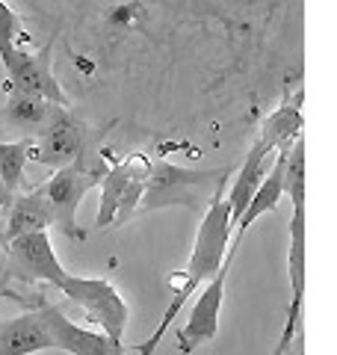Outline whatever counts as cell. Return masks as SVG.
<instances>
[{
  "label": "cell",
  "instance_id": "cell-1",
  "mask_svg": "<svg viewBox=\"0 0 337 355\" xmlns=\"http://www.w3.org/2000/svg\"><path fill=\"white\" fill-rule=\"evenodd\" d=\"M231 231H234V225H231L228 202L219 196V198H213L210 207L201 214V225H198V234H196L193 254H189V263H187V270L181 272V279L172 282L175 299L163 311V320L157 323L154 335L145 340V343H137V352L139 355H154L157 352L163 335L168 331V326H172V320L181 314V308L187 305V299L222 270L225 254H228V243H231Z\"/></svg>",
  "mask_w": 337,
  "mask_h": 355
},
{
  "label": "cell",
  "instance_id": "cell-2",
  "mask_svg": "<svg viewBox=\"0 0 337 355\" xmlns=\"http://www.w3.org/2000/svg\"><path fill=\"white\" fill-rule=\"evenodd\" d=\"M231 169H184L166 160H148L145 193L137 214H151L163 207H184L189 214H205L213 198L228 187Z\"/></svg>",
  "mask_w": 337,
  "mask_h": 355
},
{
  "label": "cell",
  "instance_id": "cell-3",
  "mask_svg": "<svg viewBox=\"0 0 337 355\" xmlns=\"http://www.w3.org/2000/svg\"><path fill=\"white\" fill-rule=\"evenodd\" d=\"M104 172H107L104 163L80 160V163L65 166V169H56L48 181L39 184V193L44 196V202H48V207H51L53 225L74 243L86 240V231L77 225V207H80L83 196L92 190V187L101 184Z\"/></svg>",
  "mask_w": 337,
  "mask_h": 355
},
{
  "label": "cell",
  "instance_id": "cell-4",
  "mask_svg": "<svg viewBox=\"0 0 337 355\" xmlns=\"http://www.w3.org/2000/svg\"><path fill=\"white\" fill-rule=\"evenodd\" d=\"M62 291V296L74 302L77 308H83V314L101 326V331L121 343L125 340V329H128V305L119 296V291L112 287L107 279H83V275H65L62 284L56 287Z\"/></svg>",
  "mask_w": 337,
  "mask_h": 355
},
{
  "label": "cell",
  "instance_id": "cell-5",
  "mask_svg": "<svg viewBox=\"0 0 337 355\" xmlns=\"http://www.w3.org/2000/svg\"><path fill=\"white\" fill-rule=\"evenodd\" d=\"M51 57H53V42L42 44L39 51H27V48H15V53L3 62L6 69V80L3 89L6 92H24V95H36L51 101L53 107L69 110L71 101L62 92V86L56 83L53 69H51Z\"/></svg>",
  "mask_w": 337,
  "mask_h": 355
},
{
  "label": "cell",
  "instance_id": "cell-6",
  "mask_svg": "<svg viewBox=\"0 0 337 355\" xmlns=\"http://www.w3.org/2000/svg\"><path fill=\"white\" fill-rule=\"evenodd\" d=\"M86 146H89L86 121L77 119L71 110H60L51 125L30 139V160H36L39 166H51L56 172L71 163L86 160Z\"/></svg>",
  "mask_w": 337,
  "mask_h": 355
},
{
  "label": "cell",
  "instance_id": "cell-7",
  "mask_svg": "<svg viewBox=\"0 0 337 355\" xmlns=\"http://www.w3.org/2000/svg\"><path fill=\"white\" fill-rule=\"evenodd\" d=\"M3 272L9 279L27 282V284H51L60 287L62 279L69 272L62 270L60 258L51 246L48 231H39V234H21L15 240L6 243V263Z\"/></svg>",
  "mask_w": 337,
  "mask_h": 355
},
{
  "label": "cell",
  "instance_id": "cell-8",
  "mask_svg": "<svg viewBox=\"0 0 337 355\" xmlns=\"http://www.w3.org/2000/svg\"><path fill=\"white\" fill-rule=\"evenodd\" d=\"M231 263L234 258L225 254V263L222 270L213 275L210 282L201 284V293L196 299L193 311H189V320L184 329L175 331L178 338V349L184 355L193 352L198 343H207V340H216L219 335V311H222V299H225V282H228V272H231Z\"/></svg>",
  "mask_w": 337,
  "mask_h": 355
},
{
  "label": "cell",
  "instance_id": "cell-9",
  "mask_svg": "<svg viewBox=\"0 0 337 355\" xmlns=\"http://www.w3.org/2000/svg\"><path fill=\"white\" fill-rule=\"evenodd\" d=\"M36 314L42 320V326L48 329L53 349H62L71 355H125V343L110 340L104 331H89L83 326L71 323V320L62 314L60 305H51V302H44V299H39Z\"/></svg>",
  "mask_w": 337,
  "mask_h": 355
},
{
  "label": "cell",
  "instance_id": "cell-10",
  "mask_svg": "<svg viewBox=\"0 0 337 355\" xmlns=\"http://www.w3.org/2000/svg\"><path fill=\"white\" fill-rule=\"evenodd\" d=\"M287 270H290V308L284 320V331L273 355H287L290 343L299 335L302 323V302H305V198L293 202V216H290V254H287Z\"/></svg>",
  "mask_w": 337,
  "mask_h": 355
},
{
  "label": "cell",
  "instance_id": "cell-11",
  "mask_svg": "<svg viewBox=\"0 0 337 355\" xmlns=\"http://www.w3.org/2000/svg\"><path fill=\"white\" fill-rule=\"evenodd\" d=\"M302 98H305V89H296L290 98L281 101V107H275L273 113L263 119L261 130H257V142L269 151V154H287L293 148V142L302 137Z\"/></svg>",
  "mask_w": 337,
  "mask_h": 355
},
{
  "label": "cell",
  "instance_id": "cell-12",
  "mask_svg": "<svg viewBox=\"0 0 337 355\" xmlns=\"http://www.w3.org/2000/svg\"><path fill=\"white\" fill-rule=\"evenodd\" d=\"M44 349H53V340L42 326L36 308L0 323V355H33Z\"/></svg>",
  "mask_w": 337,
  "mask_h": 355
},
{
  "label": "cell",
  "instance_id": "cell-13",
  "mask_svg": "<svg viewBox=\"0 0 337 355\" xmlns=\"http://www.w3.org/2000/svg\"><path fill=\"white\" fill-rule=\"evenodd\" d=\"M273 160H275V154H269L261 142L254 139L249 154H245V160H243V169L237 172V178H234V187H231L228 198H225V202H228V214H231V225H237L243 210L249 207L252 196L257 193V187H261V181L266 178Z\"/></svg>",
  "mask_w": 337,
  "mask_h": 355
},
{
  "label": "cell",
  "instance_id": "cell-14",
  "mask_svg": "<svg viewBox=\"0 0 337 355\" xmlns=\"http://www.w3.org/2000/svg\"><path fill=\"white\" fill-rule=\"evenodd\" d=\"M62 107H53L51 101L36 95H24V92H9L6 107L0 110V125L21 130L27 139H33L36 133H42L44 128L53 121V116L60 113Z\"/></svg>",
  "mask_w": 337,
  "mask_h": 355
},
{
  "label": "cell",
  "instance_id": "cell-15",
  "mask_svg": "<svg viewBox=\"0 0 337 355\" xmlns=\"http://www.w3.org/2000/svg\"><path fill=\"white\" fill-rule=\"evenodd\" d=\"M53 225L51 207L44 202V196L39 193V187H33L30 193H21L9 202L6 225H3V246L9 240H15L21 234H39Z\"/></svg>",
  "mask_w": 337,
  "mask_h": 355
},
{
  "label": "cell",
  "instance_id": "cell-16",
  "mask_svg": "<svg viewBox=\"0 0 337 355\" xmlns=\"http://www.w3.org/2000/svg\"><path fill=\"white\" fill-rule=\"evenodd\" d=\"M139 163H142V154H137V157H130V160L112 166V169L104 172V178H101V207H98V216H95L98 228H110L112 225L119 202H121V196H125V190H128L130 178L137 175Z\"/></svg>",
  "mask_w": 337,
  "mask_h": 355
},
{
  "label": "cell",
  "instance_id": "cell-17",
  "mask_svg": "<svg viewBox=\"0 0 337 355\" xmlns=\"http://www.w3.org/2000/svg\"><path fill=\"white\" fill-rule=\"evenodd\" d=\"M30 163V139H3L0 142V190L6 193V198H12V193L24 184V169Z\"/></svg>",
  "mask_w": 337,
  "mask_h": 355
},
{
  "label": "cell",
  "instance_id": "cell-18",
  "mask_svg": "<svg viewBox=\"0 0 337 355\" xmlns=\"http://www.w3.org/2000/svg\"><path fill=\"white\" fill-rule=\"evenodd\" d=\"M30 42V33L24 30V21L6 0H0V62H6L15 53V48H24Z\"/></svg>",
  "mask_w": 337,
  "mask_h": 355
},
{
  "label": "cell",
  "instance_id": "cell-19",
  "mask_svg": "<svg viewBox=\"0 0 337 355\" xmlns=\"http://www.w3.org/2000/svg\"><path fill=\"white\" fill-rule=\"evenodd\" d=\"M3 202H0V246H3V225H6V216H3Z\"/></svg>",
  "mask_w": 337,
  "mask_h": 355
},
{
  "label": "cell",
  "instance_id": "cell-20",
  "mask_svg": "<svg viewBox=\"0 0 337 355\" xmlns=\"http://www.w3.org/2000/svg\"><path fill=\"white\" fill-rule=\"evenodd\" d=\"M0 202H3V205H6V202H12V198H6V193H3V190H0Z\"/></svg>",
  "mask_w": 337,
  "mask_h": 355
},
{
  "label": "cell",
  "instance_id": "cell-21",
  "mask_svg": "<svg viewBox=\"0 0 337 355\" xmlns=\"http://www.w3.org/2000/svg\"><path fill=\"white\" fill-rule=\"evenodd\" d=\"M296 355H305V347H302V343H299V347H296Z\"/></svg>",
  "mask_w": 337,
  "mask_h": 355
},
{
  "label": "cell",
  "instance_id": "cell-22",
  "mask_svg": "<svg viewBox=\"0 0 337 355\" xmlns=\"http://www.w3.org/2000/svg\"><path fill=\"white\" fill-rule=\"evenodd\" d=\"M0 130H3V125H0Z\"/></svg>",
  "mask_w": 337,
  "mask_h": 355
}]
</instances>
